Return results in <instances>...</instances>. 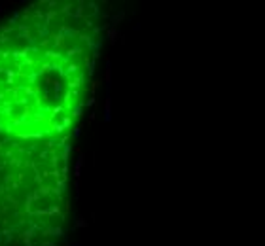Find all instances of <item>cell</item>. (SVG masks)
Returning a JSON list of instances; mask_svg holds the SVG:
<instances>
[{
  "mask_svg": "<svg viewBox=\"0 0 265 246\" xmlns=\"http://www.w3.org/2000/svg\"><path fill=\"white\" fill-rule=\"evenodd\" d=\"M83 38L55 4L0 25V246H42L63 218L66 140L80 108Z\"/></svg>",
  "mask_w": 265,
  "mask_h": 246,
  "instance_id": "6da1fadb",
  "label": "cell"
}]
</instances>
